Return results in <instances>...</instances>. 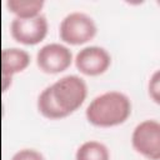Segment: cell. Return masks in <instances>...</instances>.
Segmentation results:
<instances>
[{
    "mask_svg": "<svg viewBox=\"0 0 160 160\" xmlns=\"http://www.w3.org/2000/svg\"><path fill=\"white\" fill-rule=\"evenodd\" d=\"M131 114L129 96L118 90L105 91L95 96L85 110L88 121L95 126L110 128L120 125Z\"/></svg>",
    "mask_w": 160,
    "mask_h": 160,
    "instance_id": "obj_1",
    "label": "cell"
},
{
    "mask_svg": "<svg viewBox=\"0 0 160 160\" xmlns=\"http://www.w3.org/2000/svg\"><path fill=\"white\" fill-rule=\"evenodd\" d=\"M54 100L58 106L66 114L78 110L86 99L88 85L79 75H65L50 85Z\"/></svg>",
    "mask_w": 160,
    "mask_h": 160,
    "instance_id": "obj_2",
    "label": "cell"
},
{
    "mask_svg": "<svg viewBox=\"0 0 160 160\" xmlns=\"http://www.w3.org/2000/svg\"><path fill=\"white\" fill-rule=\"evenodd\" d=\"M98 31L96 22L88 12L74 10L68 12L59 25L60 39L70 45H81L91 40Z\"/></svg>",
    "mask_w": 160,
    "mask_h": 160,
    "instance_id": "obj_3",
    "label": "cell"
},
{
    "mask_svg": "<svg viewBox=\"0 0 160 160\" xmlns=\"http://www.w3.org/2000/svg\"><path fill=\"white\" fill-rule=\"evenodd\" d=\"M134 149L151 160L160 158V124L154 119H148L139 122L131 135Z\"/></svg>",
    "mask_w": 160,
    "mask_h": 160,
    "instance_id": "obj_4",
    "label": "cell"
},
{
    "mask_svg": "<svg viewBox=\"0 0 160 160\" xmlns=\"http://www.w3.org/2000/svg\"><path fill=\"white\" fill-rule=\"evenodd\" d=\"M49 22L44 14L31 18H14L10 24L11 36L20 44L35 45L46 36Z\"/></svg>",
    "mask_w": 160,
    "mask_h": 160,
    "instance_id": "obj_5",
    "label": "cell"
},
{
    "mask_svg": "<svg viewBox=\"0 0 160 160\" xmlns=\"http://www.w3.org/2000/svg\"><path fill=\"white\" fill-rule=\"evenodd\" d=\"M71 50L61 42H49L42 45L36 52V64L46 74H59L65 71L72 62Z\"/></svg>",
    "mask_w": 160,
    "mask_h": 160,
    "instance_id": "obj_6",
    "label": "cell"
},
{
    "mask_svg": "<svg viewBox=\"0 0 160 160\" xmlns=\"http://www.w3.org/2000/svg\"><path fill=\"white\" fill-rule=\"evenodd\" d=\"M76 69L85 75L96 76L104 74L111 65L109 51L99 45H88L80 49L75 55Z\"/></svg>",
    "mask_w": 160,
    "mask_h": 160,
    "instance_id": "obj_7",
    "label": "cell"
},
{
    "mask_svg": "<svg viewBox=\"0 0 160 160\" xmlns=\"http://www.w3.org/2000/svg\"><path fill=\"white\" fill-rule=\"evenodd\" d=\"M30 54L21 48H5L1 51V75L14 76L30 64Z\"/></svg>",
    "mask_w": 160,
    "mask_h": 160,
    "instance_id": "obj_8",
    "label": "cell"
},
{
    "mask_svg": "<svg viewBox=\"0 0 160 160\" xmlns=\"http://www.w3.org/2000/svg\"><path fill=\"white\" fill-rule=\"evenodd\" d=\"M75 160H110V151L105 144L88 140L76 149Z\"/></svg>",
    "mask_w": 160,
    "mask_h": 160,
    "instance_id": "obj_9",
    "label": "cell"
},
{
    "mask_svg": "<svg viewBox=\"0 0 160 160\" xmlns=\"http://www.w3.org/2000/svg\"><path fill=\"white\" fill-rule=\"evenodd\" d=\"M36 106L38 110L41 115H44L48 119H61L68 116L56 104V101L54 100L52 92H51V88L50 85L46 86L45 89L41 90V92L38 96L36 100Z\"/></svg>",
    "mask_w": 160,
    "mask_h": 160,
    "instance_id": "obj_10",
    "label": "cell"
},
{
    "mask_svg": "<svg viewBox=\"0 0 160 160\" xmlns=\"http://www.w3.org/2000/svg\"><path fill=\"white\" fill-rule=\"evenodd\" d=\"M6 6L16 18H31L41 14L44 0H8Z\"/></svg>",
    "mask_w": 160,
    "mask_h": 160,
    "instance_id": "obj_11",
    "label": "cell"
},
{
    "mask_svg": "<svg viewBox=\"0 0 160 160\" xmlns=\"http://www.w3.org/2000/svg\"><path fill=\"white\" fill-rule=\"evenodd\" d=\"M11 160H45L44 155L38 151L36 149H31V148H24V149H20L18 150Z\"/></svg>",
    "mask_w": 160,
    "mask_h": 160,
    "instance_id": "obj_12",
    "label": "cell"
},
{
    "mask_svg": "<svg viewBox=\"0 0 160 160\" xmlns=\"http://www.w3.org/2000/svg\"><path fill=\"white\" fill-rule=\"evenodd\" d=\"M148 89H149V95L151 96V99L159 104V101H160L159 100L160 99V74H159V70H155L154 74L150 76Z\"/></svg>",
    "mask_w": 160,
    "mask_h": 160,
    "instance_id": "obj_13",
    "label": "cell"
},
{
    "mask_svg": "<svg viewBox=\"0 0 160 160\" xmlns=\"http://www.w3.org/2000/svg\"><path fill=\"white\" fill-rule=\"evenodd\" d=\"M11 81H12V78L11 76L1 75V88H2V91H6L8 90V88L11 85Z\"/></svg>",
    "mask_w": 160,
    "mask_h": 160,
    "instance_id": "obj_14",
    "label": "cell"
}]
</instances>
